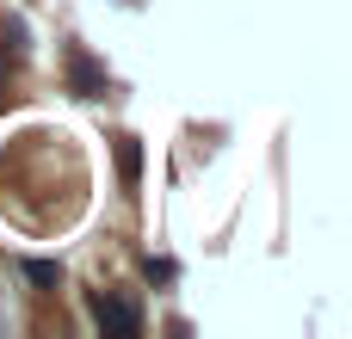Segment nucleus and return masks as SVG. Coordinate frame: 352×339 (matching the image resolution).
Wrapping results in <instances>:
<instances>
[{
    "mask_svg": "<svg viewBox=\"0 0 352 339\" xmlns=\"http://www.w3.org/2000/svg\"><path fill=\"white\" fill-rule=\"evenodd\" d=\"M0 86H6V43H0Z\"/></svg>",
    "mask_w": 352,
    "mask_h": 339,
    "instance_id": "39448f33",
    "label": "nucleus"
},
{
    "mask_svg": "<svg viewBox=\"0 0 352 339\" xmlns=\"http://www.w3.org/2000/svg\"><path fill=\"white\" fill-rule=\"evenodd\" d=\"M25 278H31L37 290H56V284H62V266H56V259H25Z\"/></svg>",
    "mask_w": 352,
    "mask_h": 339,
    "instance_id": "20e7f679",
    "label": "nucleus"
},
{
    "mask_svg": "<svg viewBox=\"0 0 352 339\" xmlns=\"http://www.w3.org/2000/svg\"><path fill=\"white\" fill-rule=\"evenodd\" d=\"M118 173H124V185L136 191V179H142V148H136V136H118Z\"/></svg>",
    "mask_w": 352,
    "mask_h": 339,
    "instance_id": "7ed1b4c3",
    "label": "nucleus"
},
{
    "mask_svg": "<svg viewBox=\"0 0 352 339\" xmlns=\"http://www.w3.org/2000/svg\"><path fill=\"white\" fill-rule=\"evenodd\" d=\"M93 321L111 339H136L142 334V315H136V303H124V296H93Z\"/></svg>",
    "mask_w": 352,
    "mask_h": 339,
    "instance_id": "f257e3e1",
    "label": "nucleus"
},
{
    "mask_svg": "<svg viewBox=\"0 0 352 339\" xmlns=\"http://www.w3.org/2000/svg\"><path fill=\"white\" fill-rule=\"evenodd\" d=\"M68 80H74V93H80V99H99V93H105V74H99L87 56H68Z\"/></svg>",
    "mask_w": 352,
    "mask_h": 339,
    "instance_id": "f03ea898",
    "label": "nucleus"
}]
</instances>
